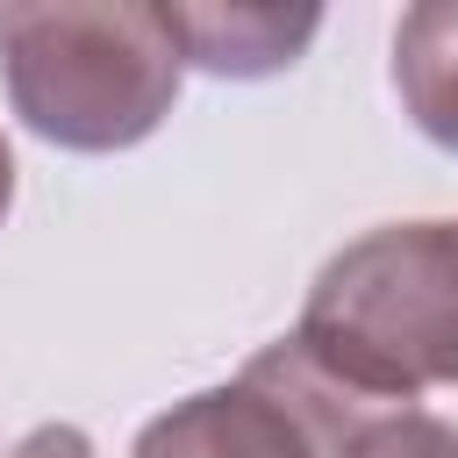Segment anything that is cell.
Listing matches in <instances>:
<instances>
[{
  "label": "cell",
  "instance_id": "1",
  "mask_svg": "<svg viewBox=\"0 0 458 458\" xmlns=\"http://www.w3.org/2000/svg\"><path fill=\"white\" fill-rule=\"evenodd\" d=\"M286 344L365 415L458 386V215L386 222L344 243L315 272Z\"/></svg>",
  "mask_w": 458,
  "mask_h": 458
},
{
  "label": "cell",
  "instance_id": "2",
  "mask_svg": "<svg viewBox=\"0 0 458 458\" xmlns=\"http://www.w3.org/2000/svg\"><path fill=\"white\" fill-rule=\"evenodd\" d=\"M0 72L43 143L129 150L172 114L179 43L143 0H7Z\"/></svg>",
  "mask_w": 458,
  "mask_h": 458
},
{
  "label": "cell",
  "instance_id": "3",
  "mask_svg": "<svg viewBox=\"0 0 458 458\" xmlns=\"http://www.w3.org/2000/svg\"><path fill=\"white\" fill-rule=\"evenodd\" d=\"M358 422H372V415L358 401H344L279 336L243 365V379L165 408L136 437V458H336Z\"/></svg>",
  "mask_w": 458,
  "mask_h": 458
},
{
  "label": "cell",
  "instance_id": "4",
  "mask_svg": "<svg viewBox=\"0 0 458 458\" xmlns=\"http://www.w3.org/2000/svg\"><path fill=\"white\" fill-rule=\"evenodd\" d=\"M157 14L179 43V64H200L215 79L286 72L322 29L315 7H157Z\"/></svg>",
  "mask_w": 458,
  "mask_h": 458
},
{
  "label": "cell",
  "instance_id": "5",
  "mask_svg": "<svg viewBox=\"0 0 458 458\" xmlns=\"http://www.w3.org/2000/svg\"><path fill=\"white\" fill-rule=\"evenodd\" d=\"M394 93L408 122L458 150V0H422L394 29Z\"/></svg>",
  "mask_w": 458,
  "mask_h": 458
},
{
  "label": "cell",
  "instance_id": "6",
  "mask_svg": "<svg viewBox=\"0 0 458 458\" xmlns=\"http://www.w3.org/2000/svg\"><path fill=\"white\" fill-rule=\"evenodd\" d=\"M336 458H458V422L429 408H394V415L358 422Z\"/></svg>",
  "mask_w": 458,
  "mask_h": 458
},
{
  "label": "cell",
  "instance_id": "7",
  "mask_svg": "<svg viewBox=\"0 0 458 458\" xmlns=\"http://www.w3.org/2000/svg\"><path fill=\"white\" fill-rule=\"evenodd\" d=\"M7 458H93V444H86V429H72V422H43V429H29Z\"/></svg>",
  "mask_w": 458,
  "mask_h": 458
},
{
  "label": "cell",
  "instance_id": "8",
  "mask_svg": "<svg viewBox=\"0 0 458 458\" xmlns=\"http://www.w3.org/2000/svg\"><path fill=\"white\" fill-rule=\"evenodd\" d=\"M7 200H14V150H7V136H0V215H7Z\"/></svg>",
  "mask_w": 458,
  "mask_h": 458
}]
</instances>
